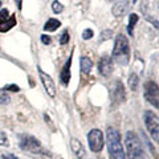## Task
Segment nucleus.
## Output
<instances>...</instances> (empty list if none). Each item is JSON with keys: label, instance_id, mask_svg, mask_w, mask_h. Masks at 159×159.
<instances>
[{"label": "nucleus", "instance_id": "21", "mask_svg": "<svg viewBox=\"0 0 159 159\" xmlns=\"http://www.w3.org/2000/svg\"><path fill=\"white\" fill-rule=\"evenodd\" d=\"M69 39H70V36H69V32H68V31H64L62 34L60 36L58 41H60V44H61V45H65V44L69 43Z\"/></svg>", "mask_w": 159, "mask_h": 159}, {"label": "nucleus", "instance_id": "10", "mask_svg": "<svg viewBox=\"0 0 159 159\" xmlns=\"http://www.w3.org/2000/svg\"><path fill=\"white\" fill-rule=\"evenodd\" d=\"M111 97H113V101L116 102V105L121 102H125L126 99V92H125V86L121 81H116L114 82V86H113V90H111Z\"/></svg>", "mask_w": 159, "mask_h": 159}, {"label": "nucleus", "instance_id": "22", "mask_svg": "<svg viewBox=\"0 0 159 159\" xmlns=\"http://www.w3.org/2000/svg\"><path fill=\"white\" fill-rule=\"evenodd\" d=\"M0 146H9V141H8V137L6 135V133L0 131Z\"/></svg>", "mask_w": 159, "mask_h": 159}, {"label": "nucleus", "instance_id": "11", "mask_svg": "<svg viewBox=\"0 0 159 159\" xmlns=\"http://www.w3.org/2000/svg\"><path fill=\"white\" fill-rule=\"evenodd\" d=\"M72 57H73V51L70 53V56L66 60V62L64 64V66L61 69V73H60V80H61L62 85L68 86L69 81H70V66H72Z\"/></svg>", "mask_w": 159, "mask_h": 159}, {"label": "nucleus", "instance_id": "9", "mask_svg": "<svg viewBox=\"0 0 159 159\" xmlns=\"http://www.w3.org/2000/svg\"><path fill=\"white\" fill-rule=\"evenodd\" d=\"M37 72H39L40 80H41V82H43V85H44V89H45V92H47L52 98H54V97H56V85H54V81L52 80V77L49 76V74H47L41 68H37Z\"/></svg>", "mask_w": 159, "mask_h": 159}, {"label": "nucleus", "instance_id": "7", "mask_svg": "<svg viewBox=\"0 0 159 159\" xmlns=\"http://www.w3.org/2000/svg\"><path fill=\"white\" fill-rule=\"evenodd\" d=\"M88 143L90 150L94 152H99L103 148V134L98 129H93L88 134Z\"/></svg>", "mask_w": 159, "mask_h": 159}, {"label": "nucleus", "instance_id": "4", "mask_svg": "<svg viewBox=\"0 0 159 159\" xmlns=\"http://www.w3.org/2000/svg\"><path fill=\"white\" fill-rule=\"evenodd\" d=\"M125 145L129 159H145L141 139L134 131H127L125 137Z\"/></svg>", "mask_w": 159, "mask_h": 159}, {"label": "nucleus", "instance_id": "29", "mask_svg": "<svg viewBox=\"0 0 159 159\" xmlns=\"http://www.w3.org/2000/svg\"><path fill=\"white\" fill-rule=\"evenodd\" d=\"M133 3H137V0H133Z\"/></svg>", "mask_w": 159, "mask_h": 159}, {"label": "nucleus", "instance_id": "25", "mask_svg": "<svg viewBox=\"0 0 159 159\" xmlns=\"http://www.w3.org/2000/svg\"><path fill=\"white\" fill-rule=\"evenodd\" d=\"M41 41H43V44H45V45H49V44L52 43V39L47 36V34H41Z\"/></svg>", "mask_w": 159, "mask_h": 159}, {"label": "nucleus", "instance_id": "16", "mask_svg": "<svg viewBox=\"0 0 159 159\" xmlns=\"http://www.w3.org/2000/svg\"><path fill=\"white\" fill-rule=\"evenodd\" d=\"M61 25V21L57 19H49L48 21L45 23V25H44V29H45L47 32H54L56 29Z\"/></svg>", "mask_w": 159, "mask_h": 159}, {"label": "nucleus", "instance_id": "3", "mask_svg": "<svg viewBox=\"0 0 159 159\" xmlns=\"http://www.w3.org/2000/svg\"><path fill=\"white\" fill-rule=\"evenodd\" d=\"M19 145H20V148L24 151L36 154V155L51 157V152L47 151L45 148L43 147V145L40 143L39 139L34 138L33 135H29V134H21V135L19 137Z\"/></svg>", "mask_w": 159, "mask_h": 159}, {"label": "nucleus", "instance_id": "6", "mask_svg": "<svg viewBox=\"0 0 159 159\" xmlns=\"http://www.w3.org/2000/svg\"><path fill=\"white\" fill-rule=\"evenodd\" d=\"M143 96H145L146 101H148V103L158 109L159 107V89H158V84L154 81H147L143 86Z\"/></svg>", "mask_w": 159, "mask_h": 159}, {"label": "nucleus", "instance_id": "17", "mask_svg": "<svg viewBox=\"0 0 159 159\" xmlns=\"http://www.w3.org/2000/svg\"><path fill=\"white\" fill-rule=\"evenodd\" d=\"M138 19L139 16L137 13H131L130 16H129V25H127V31H129V34L133 36V29L135 27V24L138 23Z\"/></svg>", "mask_w": 159, "mask_h": 159}, {"label": "nucleus", "instance_id": "12", "mask_svg": "<svg viewBox=\"0 0 159 159\" xmlns=\"http://www.w3.org/2000/svg\"><path fill=\"white\" fill-rule=\"evenodd\" d=\"M98 70L103 77H107L113 72V60L109 56H103L98 62Z\"/></svg>", "mask_w": 159, "mask_h": 159}, {"label": "nucleus", "instance_id": "1", "mask_svg": "<svg viewBox=\"0 0 159 159\" xmlns=\"http://www.w3.org/2000/svg\"><path fill=\"white\" fill-rule=\"evenodd\" d=\"M111 57L121 65H127L130 61V45H129V40L125 34L121 33L116 37Z\"/></svg>", "mask_w": 159, "mask_h": 159}, {"label": "nucleus", "instance_id": "18", "mask_svg": "<svg viewBox=\"0 0 159 159\" xmlns=\"http://www.w3.org/2000/svg\"><path fill=\"white\" fill-rule=\"evenodd\" d=\"M138 85H139V77L135 73H131L130 77H129V88H130L133 92H135V90H138Z\"/></svg>", "mask_w": 159, "mask_h": 159}, {"label": "nucleus", "instance_id": "13", "mask_svg": "<svg viewBox=\"0 0 159 159\" xmlns=\"http://www.w3.org/2000/svg\"><path fill=\"white\" fill-rule=\"evenodd\" d=\"M129 2L127 0H119V2H117L116 4L113 6V8H111V12H113V15L114 16H117V17H121V16H123L127 11H129Z\"/></svg>", "mask_w": 159, "mask_h": 159}, {"label": "nucleus", "instance_id": "23", "mask_svg": "<svg viewBox=\"0 0 159 159\" xmlns=\"http://www.w3.org/2000/svg\"><path fill=\"white\" fill-rule=\"evenodd\" d=\"M93 36H94V32L92 31L90 28H88V29H85V31L82 32V39L84 40H90Z\"/></svg>", "mask_w": 159, "mask_h": 159}, {"label": "nucleus", "instance_id": "15", "mask_svg": "<svg viewBox=\"0 0 159 159\" xmlns=\"http://www.w3.org/2000/svg\"><path fill=\"white\" fill-rule=\"evenodd\" d=\"M80 65H81V70L82 73H90L92 70V68H93V61L89 57H82L81 58V61H80Z\"/></svg>", "mask_w": 159, "mask_h": 159}, {"label": "nucleus", "instance_id": "26", "mask_svg": "<svg viewBox=\"0 0 159 159\" xmlns=\"http://www.w3.org/2000/svg\"><path fill=\"white\" fill-rule=\"evenodd\" d=\"M3 159H19V158L11 152H7V154H3Z\"/></svg>", "mask_w": 159, "mask_h": 159}, {"label": "nucleus", "instance_id": "30", "mask_svg": "<svg viewBox=\"0 0 159 159\" xmlns=\"http://www.w3.org/2000/svg\"><path fill=\"white\" fill-rule=\"evenodd\" d=\"M0 7H2V0H0Z\"/></svg>", "mask_w": 159, "mask_h": 159}, {"label": "nucleus", "instance_id": "14", "mask_svg": "<svg viewBox=\"0 0 159 159\" xmlns=\"http://www.w3.org/2000/svg\"><path fill=\"white\" fill-rule=\"evenodd\" d=\"M70 147H72V151L76 154V157L80 159H85V147L81 143V141L77 138H72L70 141Z\"/></svg>", "mask_w": 159, "mask_h": 159}, {"label": "nucleus", "instance_id": "24", "mask_svg": "<svg viewBox=\"0 0 159 159\" xmlns=\"http://www.w3.org/2000/svg\"><path fill=\"white\" fill-rule=\"evenodd\" d=\"M3 90H9V92H20V88H19L17 85H13V84H11V85L4 86Z\"/></svg>", "mask_w": 159, "mask_h": 159}, {"label": "nucleus", "instance_id": "19", "mask_svg": "<svg viewBox=\"0 0 159 159\" xmlns=\"http://www.w3.org/2000/svg\"><path fill=\"white\" fill-rule=\"evenodd\" d=\"M52 11L54 13H61L64 11V6L60 2H57V0H54V2L52 3Z\"/></svg>", "mask_w": 159, "mask_h": 159}, {"label": "nucleus", "instance_id": "8", "mask_svg": "<svg viewBox=\"0 0 159 159\" xmlns=\"http://www.w3.org/2000/svg\"><path fill=\"white\" fill-rule=\"evenodd\" d=\"M17 20L16 15H9L8 9H2L0 11V32H8L9 29H12L13 27H16Z\"/></svg>", "mask_w": 159, "mask_h": 159}, {"label": "nucleus", "instance_id": "28", "mask_svg": "<svg viewBox=\"0 0 159 159\" xmlns=\"http://www.w3.org/2000/svg\"><path fill=\"white\" fill-rule=\"evenodd\" d=\"M15 2H16L17 8H19V9H21V7H23V0H15Z\"/></svg>", "mask_w": 159, "mask_h": 159}, {"label": "nucleus", "instance_id": "5", "mask_svg": "<svg viewBox=\"0 0 159 159\" xmlns=\"http://www.w3.org/2000/svg\"><path fill=\"white\" fill-rule=\"evenodd\" d=\"M143 119H145V125L147 131L150 133L151 138L155 142L159 141V118L155 113H152L150 110L145 111V116H143Z\"/></svg>", "mask_w": 159, "mask_h": 159}, {"label": "nucleus", "instance_id": "20", "mask_svg": "<svg viewBox=\"0 0 159 159\" xmlns=\"http://www.w3.org/2000/svg\"><path fill=\"white\" fill-rule=\"evenodd\" d=\"M11 101V97L4 92V90H0V105H7Z\"/></svg>", "mask_w": 159, "mask_h": 159}, {"label": "nucleus", "instance_id": "27", "mask_svg": "<svg viewBox=\"0 0 159 159\" xmlns=\"http://www.w3.org/2000/svg\"><path fill=\"white\" fill-rule=\"evenodd\" d=\"M109 34H111V31H105V32H103V33H102V40H107V39H109V37H107Z\"/></svg>", "mask_w": 159, "mask_h": 159}, {"label": "nucleus", "instance_id": "2", "mask_svg": "<svg viewBox=\"0 0 159 159\" xmlns=\"http://www.w3.org/2000/svg\"><path fill=\"white\" fill-rule=\"evenodd\" d=\"M106 139H107V148L111 159H125V151H123L122 143H121V135L118 130L114 127H107L106 130Z\"/></svg>", "mask_w": 159, "mask_h": 159}]
</instances>
